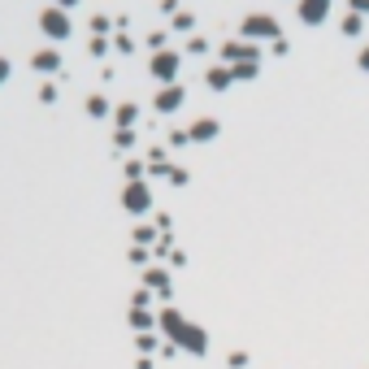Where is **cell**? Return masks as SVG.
<instances>
[{"label": "cell", "mask_w": 369, "mask_h": 369, "mask_svg": "<svg viewBox=\"0 0 369 369\" xmlns=\"http://www.w3.org/2000/svg\"><path fill=\"white\" fill-rule=\"evenodd\" d=\"M343 35H360V14H352V18L343 22Z\"/></svg>", "instance_id": "16"}, {"label": "cell", "mask_w": 369, "mask_h": 369, "mask_svg": "<svg viewBox=\"0 0 369 369\" xmlns=\"http://www.w3.org/2000/svg\"><path fill=\"white\" fill-rule=\"evenodd\" d=\"M330 18V0H300V22L304 26H322Z\"/></svg>", "instance_id": "6"}, {"label": "cell", "mask_w": 369, "mask_h": 369, "mask_svg": "<svg viewBox=\"0 0 369 369\" xmlns=\"http://www.w3.org/2000/svg\"><path fill=\"white\" fill-rule=\"evenodd\" d=\"M87 113H91V118H104V113H109V100H104V96H91V100H87Z\"/></svg>", "instance_id": "13"}, {"label": "cell", "mask_w": 369, "mask_h": 369, "mask_svg": "<svg viewBox=\"0 0 369 369\" xmlns=\"http://www.w3.org/2000/svg\"><path fill=\"white\" fill-rule=\"evenodd\" d=\"M131 326H135V330H152V326H156V318H152L148 308H135V313H131Z\"/></svg>", "instance_id": "11"}, {"label": "cell", "mask_w": 369, "mask_h": 369, "mask_svg": "<svg viewBox=\"0 0 369 369\" xmlns=\"http://www.w3.org/2000/svg\"><path fill=\"white\" fill-rule=\"evenodd\" d=\"M360 70H369V44H365V52H360Z\"/></svg>", "instance_id": "20"}, {"label": "cell", "mask_w": 369, "mask_h": 369, "mask_svg": "<svg viewBox=\"0 0 369 369\" xmlns=\"http://www.w3.org/2000/svg\"><path fill=\"white\" fill-rule=\"evenodd\" d=\"M135 118H139L135 104H122V109H118V126H122V131H131V126H135Z\"/></svg>", "instance_id": "12"}, {"label": "cell", "mask_w": 369, "mask_h": 369, "mask_svg": "<svg viewBox=\"0 0 369 369\" xmlns=\"http://www.w3.org/2000/svg\"><path fill=\"white\" fill-rule=\"evenodd\" d=\"M218 122L213 118H200V122H191V131H187V143H208V139H218Z\"/></svg>", "instance_id": "7"}, {"label": "cell", "mask_w": 369, "mask_h": 369, "mask_svg": "<svg viewBox=\"0 0 369 369\" xmlns=\"http://www.w3.org/2000/svg\"><path fill=\"white\" fill-rule=\"evenodd\" d=\"M148 287H161V291H170V278H166V270H148V278H143Z\"/></svg>", "instance_id": "15"}, {"label": "cell", "mask_w": 369, "mask_h": 369, "mask_svg": "<svg viewBox=\"0 0 369 369\" xmlns=\"http://www.w3.org/2000/svg\"><path fill=\"white\" fill-rule=\"evenodd\" d=\"M231 74H235V79H256V74H261V66H256V61H239Z\"/></svg>", "instance_id": "14"}, {"label": "cell", "mask_w": 369, "mask_h": 369, "mask_svg": "<svg viewBox=\"0 0 369 369\" xmlns=\"http://www.w3.org/2000/svg\"><path fill=\"white\" fill-rule=\"evenodd\" d=\"M39 74H57L61 70V52H52V48H44V52H35V61H31Z\"/></svg>", "instance_id": "9"}, {"label": "cell", "mask_w": 369, "mask_h": 369, "mask_svg": "<svg viewBox=\"0 0 369 369\" xmlns=\"http://www.w3.org/2000/svg\"><path fill=\"white\" fill-rule=\"evenodd\" d=\"M5 79H9V61H5V57H0V83H5Z\"/></svg>", "instance_id": "18"}, {"label": "cell", "mask_w": 369, "mask_h": 369, "mask_svg": "<svg viewBox=\"0 0 369 369\" xmlns=\"http://www.w3.org/2000/svg\"><path fill=\"white\" fill-rule=\"evenodd\" d=\"M61 5H74V0H61Z\"/></svg>", "instance_id": "21"}, {"label": "cell", "mask_w": 369, "mask_h": 369, "mask_svg": "<svg viewBox=\"0 0 369 369\" xmlns=\"http://www.w3.org/2000/svg\"><path fill=\"white\" fill-rule=\"evenodd\" d=\"M178 104H183V87L156 91V113H178Z\"/></svg>", "instance_id": "8"}, {"label": "cell", "mask_w": 369, "mask_h": 369, "mask_svg": "<svg viewBox=\"0 0 369 369\" xmlns=\"http://www.w3.org/2000/svg\"><path fill=\"white\" fill-rule=\"evenodd\" d=\"M243 35H248L252 44H261V39H278L283 26H278L270 14H252V18H243Z\"/></svg>", "instance_id": "2"}, {"label": "cell", "mask_w": 369, "mask_h": 369, "mask_svg": "<svg viewBox=\"0 0 369 369\" xmlns=\"http://www.w3.org/2000/svg\"><path fill=\"white\" fill-rule=\"evenodd\" d=\"M235 83V74L231 70H208V87H213V91H226Z\"/></svg>", "instance_id": "10"}, {"label": "cell", "mask_w": 369, "mask_h": 369, "mask_svg": "<svg viewBox=\"0 0 369 369\" xmlns=\"http://www.w3.org/2000/svg\"><path fill=\"white\" fill-rule=\"evenodd\" d=\"M174 74H178V52H156L152 57V79L174 87Z\"/></svg>", "instance_id": "4"}, {"label": "cell", "mask_w": 369, "mask_h": 369, "mask_svg": "<svg viewBox=\"0 0 369 369\" xmlns=\"http://www.w3.org/2000/svg\"><path fill=\"white\" fill-rule=\"evenodd\" d=\"M148 204H152V191L143 183H131L122 191V208H126V213H148Z\"/></svg>", "instance_id": "5"}, {"label": "cell", "mask_w": 369, "mask_h": 369, "mask_svg": "<svg viewBox=\"0 0 369 369\" xmlns=\"http://www.w3.org/2000/svg\"><path fill=\"white\" fill-rule=\"evenodd\" d=\"M135 143V131H118V148H131Z\"/></svg>", "instance_id": "17"}, {"label": "cell", "mask_w": 369, "mask_h": 369, "mask_svg": "<svg viewBox=\"0 0 369 369\" xmlns=\"http://www.w3.org/2000/svg\"><path fill=\"white\" fill-rule=\"evenodd\" d=\"M39 31H44L48 39H66V35H70L66 9H44V14H39Z\"/></svg>", "instance_id": "3"}, {"label": "cell", "mask_w": 369, "mask_h": 369, "mask_svg": "<svg viewBox=\"0 0 369 369\" xmlns=\"http://www.w3.org/2000/svg\"><path fill=\"white\" fill-rule=\"evenodd\" d=\"M156 326H161L183 352H191V356H204V352H208V335H204L200 326H191L178 308H161V313H156Z\"/></svg>", "instance_id": "1"}, {"label": "cell", "mask_w": 369, "mask_h": 369, "mask_svg": "<svg viewBox=\"0 0 369 369\" xmlns=\"http://www.w3.org/2000/svg\"><path fill=\"white\" fill-rule=\"evenodd\" d=\"M352 9H356V14H365V9H369V0H352Z\"/></svg>", "instance_id": "19"}]
</instances>
